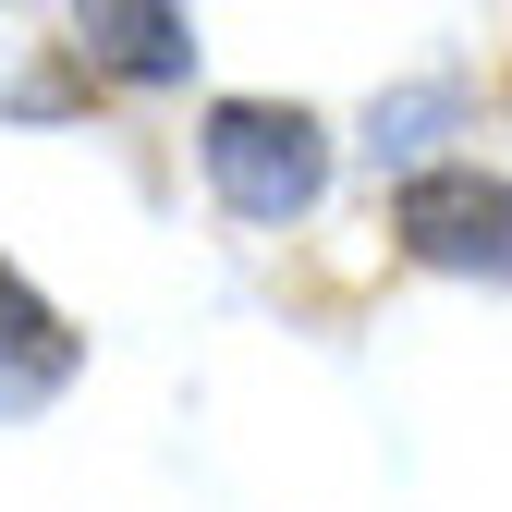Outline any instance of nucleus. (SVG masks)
<instances>
[{"label":"nucleus","instance_id":"39448f33","mask_svg":"<svg viewBox=\"0 0 512 512\" xmlns=\"http://www.w3.org/2000/svg\"><path fill=\"white\" fill-rule=\"evenodd\" d=\"M427 122H452V86H403L391 110H378V159H415Z\"/></svg>","mask_w":512,"mask_h":512},{"label":"nucleus","instance_id":"7ed1b4c3","mask_svg":"<svg viewBox=\"0 0 512 512\" xmlns=\"http://www.w3.org/2000/svg\"><path fill=\"white\" fill-rule=\"evenodd\" d=\"M74 366H86V330L0 256V415H49L74 391Z\"/></svg>","mask_w":512,"mask_h":512},{"label":"nucleus","instance_id":"f257e3e1","mask_svg":"<svg viewBox=\"0 0 512 512\" xmlns=\"http://www.w3.org/2000/svg\"><path fill=\"white\" fill-rule=\"evenodd\" d=\"M196 147H208V183L232 220H305L317 183H330V135L293 98H220Z\"/></svg>","mask_w":512,"mask_h":512},{"label":"nucleus","instance_id":"20e7f679","mask_svg":"<svg viewBox=\"0 0 512 512\" xmlns=\"http://www.w3.org/2000/svg\"><path fill=\"white\" fill-rule=\"evenodd\" d=\"M74 49L98 61V74L171 86L183 61H196V25H183V13H147V0H98V13H74Z\"/></svg>","mask_w":512,"mask_h":512},{"label":"nucleus","instance_id":"f03ea898","mask_svg":"<svg viewBox=\"0 0 512 512\" xmlns=\"http://www.w3.org/2000/svg\"><path fill=\"white\" fill-rule=\"evenodd\" d=\"M403 244L427 269H464V281H512V183L476 159H439L403 183Z\"/></svg>","mask_w":512,"mask_h":512}]
</instances>
